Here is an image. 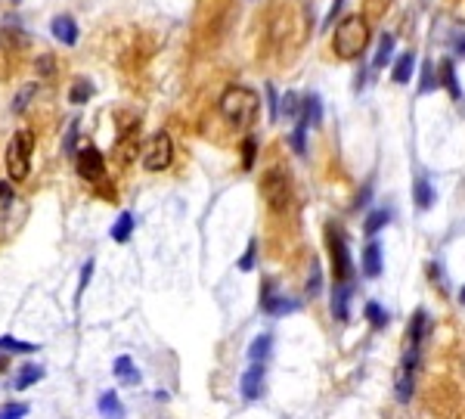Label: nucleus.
I'll list each match as a JSON object with an SVG mask.
<instances>
[{
  "mask_svg": "<svg viewBox=\"0 0 465 419\" xmlns=\"http://www.w3.org/2000/svg\"><path fill=\"white\" fill-rule=\"evenodd\" d=\"M31 152H35V134L31 131H16L6 143V174L10 181H25L31 171Z\"/></svg>",
  "mask_w": 465,
  "mask_h": 419,
  "instance_id": "nucleus-3",
  "label": "nucleus"
},
{
  "mask_svg": "<svg viewBox=\"0 0 465 419\" xmlns=\"http://www.w3.org/2000/svg\"><path fill=\"white\" fill-rule=\"evenodd\" d=\"M413 199H416V208L428 211L431 205H434V186L425 181V177H416V183H413Z\"/></svg>",
  "mask_w": 465,
  "mask_h": 419,
  "instance_id": "nucleus-19",
  "label": "nucleus"
},
{
  "mask_svg": "<svg viewBox=\"0 0 465 419\" xmlns=\"http://www.w3.org/2000/svg\"><path fill=\"white\" fill-rule=\"evenodd\" d=\"M137 143H140V137H137V128L124 131V134L118 137V146H115V152H118V158H121L124 165H128V162H134V158H137Z\"/></svg>",
  "mask_w": 465,
  "mask_h": 419,
  "instance_id": "nucleus-17",
  "label": "nucleus"
},
{
  "mask_svg": "<svg viewBox=\"0 0 465 419\" xmlns=\"http://www.w3.org/2000/svg\"><path fill=\"white\" fill-rule=\"evenodd\" d=\"M270 345H273V336H257L255 342H251V348H248V357H251V363H264V357L270 354Z\"/></svg>",
  "mask_w": 465,
  "mask_h": 419,
  "instance_id": "nucleus-27",
  "label": "nucleus"
},
{
  "mask_svg": "<svg viewBox=\"0 0 465 419\" xmlns=\"http://www.w3.org/2000/svg\"><path fill=\"white\" fill-rule=\"evenodd\" d=\"M0 351H3V354H35L37 345L22 342V338H12V336H0Z\"/></svg>",
  "mask_w": 465,
  "mask_h": 419,
  "instance_id": "nucleus-23",
  "label": "nucleus"
},
{
  "mask_svg": "<svg viewBox=\"0 0 465 419\" xmlns=\"http://www.w3.org/2000/svg\"><path fill=\"white\" fill-rule=\"evenodd\" d=\"M363 274H366L369 279H375L378 274H382V245H378L375 239L363 249Z\"/></svg>",
  "mask_w": 465,
  "mask_h": 419,
  "instance_id": "nucleus-16",
  "label": "nucleus"
},
{
  "mask_svg": "<svg viewBox=\"0 0 465 419\" xmlns=\"http://www.w3.org/2000/svg\"><path fill=\"white\" fill-rule=\"evenodd\" d=\"M37 90V84H28V88H22V93L16 97V103H12V112H22L25 106H28V99H31V93Z\"/></svg>",
  "mask_w": 465,
  "mask_h": 419,
  "instance_id": "nucleus-37",
  "label": "nucleus"
},
{
  "mask_svg": "<svg viewBox=\"0 0 465 419\" xmlns=\"http://www.w3.org/2000/svg\"><path fill=\"white\" fill-rule=\"evenodd\" d=\"M50 31H53V38H56L59 44H65V47L78 44V22L71 16H56L50 22Z\"/></svg>",
  "mask_w": 465,
  "mask_h": 419,
  "instance_id": "nucleus-11",
  "label": "nucleus"
},
{
  "mask_svg": "<svg viewBox=\"0 0 465 419\" xmlns=\"http://www.w3.org/2000/svg\"><path fill=\"white\" fill-rule=\"evenodd\" d=\"M413 72H416V53H413V50H407V53H400V56H397L391 78H394V84H409Z\"/></svg>",
  "mask_w": 465,
  "mask_h": 419,
  "instance_id": "nucleus-15",
  "label": "nucleus"
},
{
  "mask_svg": "<svg viewBox=\"0 0 465 419\" xmlns=\"http://www.w3.org/2000/svg\"><path fill=\"white\" fill-rule=\"evenodd\" d=\"M350 283H341V286H335V292H332V317H335V320H348L350 317Z\"/></svg>",
  "mask_w": 465,
  "mask_h": 419,
  "instance_id": "nucleus-12",
  "label": "nucleus"
},
{
  "mask_svg": "<svg viewBox=\"0 0 465 419\" xmlns=\"http://www.w3.org/2000/svg\"><path fill=\"white\" fill-rule=\"evenodd\" d=\"M301 122L307 124V128H320L323 122V103L316 93H307V97L301 99Z\"/></svg>",
  "mask_w": 465,
  "mask_h": 419,
  "instance_id": "nucleus-14",
  "label": "nucleus"
},
{
  "mask_svg": "<svg viewBox=\"0 0 465 419\" xmlns=\"http://www.w3.org/2000/svg\"><path fill=\"white\" fill-rule=\"evenodd\" d=\"M217 109H221L223 122H227L230 128L245 131V128H251V124L257 122V112H261V97H257L251 88H245V84H232V88L223 90Z\"/></svg>",
  "mask_w": 465,
  "mask_h": 419,
  "instance_id": "nucleus-1",
  "label": "nucleus"
},
{
  "mask_svg": "<svg viewBox=\"0 0 465 419\" xmlns=\"http://www.w3.org/2000/svg\"><path fill=\"white\" fill-rule=\"evenodd\" d=\"M28 416V404H6L0 407V419H25Z\"/></svg>",
  "mask_w": 465,
  "mask_h": 419,
  "instance_id": "nucleus-35",
  "label": "nucleus"
},
{
  "mask_svg": "<svg viewBox=\"0 0 465 419\" xmlns=\"http://www.w3.org/2000/svg\"><path fill=\"white\" fill-rule=\"evenodd\" d=\"M304 134H307V124H304V122H298V128L291 131V149H295L298 156H304V152H307V143H304Z\"/></svg>",
  "mask_w": 465,
  "mask_h": 419,
  "instance_id": "nucleus-33",
  "label": "nucleus"
},
{
  "mask_svg": "<svg viewBox=\"0 0 465 419\" xmlns=\"http://www.w3.org/2000/svg\"><path fill=\"white\" fill-rule=\"evenodd\" d=\"M441 84L450 90L453 99H462V88H459V81H456V72H453V63H450V59L441 63Z\"/></svg>",
  "mask_w": 465,
  "mask_h": 419,
  "instance_id": "nucleus-25",
  "label": "nucleus"
},
{
  "mask_svg": "<svg viewBox=\"0 0 465 419\" xmlns=\"http://www.w3.org/2000/svg\"><path fill=\"white\" fill-rule=\"evenodd\" d=\"M279 112H282L285 118H298L301 115V99H298V93H285L282 99H279Z\"/></svg>",
  "mask_w": 465,
  "mask_h": 419,
  "instance_id": "nucleus-30",
  "label": "nucleus"
},
{
  "mask_svg": "<svg viewBox=\"0 0 465 419\" xmlns=\"http://www.w3.org/2000/svg\"><path fill=\"white\" fill-rule=\"evenodd\" d=\"M341 6H344V0H332V10H329V16H326V28L335 22V16L341 13Z\"/></svg>",
  "mask_w": 465,
  "mask_h": 419,
  "instance_id": "nucleus-42",
  "label": "nucleus"
},
{
  "mask_svg": "<svg viewBox=\"0 0 465 419\" xmlns=\"http://www.w3.org/2000/svg\"><path fill=\"white\" fill-rule=\"evenodd\" d=\"M12 199H16V196H12V186H10V181H3V183H0V202H3V208H10V205H12Z\"/></svg>",
  "mask_w": 465,
  "mask_h": 419,
  "instance_id": "nucleus-40",
  "label": "nucleus"
},
{
  "mask_svg": "<svg viewBox=\"0 0 465 419\" xmlns=\"http://www.w3.org/2000/svg\"><path fill=\"white\" fill-rule=\"evenodd\" d=\"M75 137H78V118H75V122H69V131H65V140H62V152H65V156H78Z\"/></svg>",
  "mask_w": 465,
  "mask_h": 419,
  "instance_id": "nucleus-34",
  "label": "nucleus"
},
{
  "mask_svg": "<svg viewBox=\"0 0 465 419\" xmlns=\"http://www.w3.org/2000/svg\"><path fill=\"white\" fill-rule=\"evenodd\" d=\"M130 233H134V215H130V211H121V215H118V221L112 224L109 236L115 239V243H128Z\"/></svg>",
  "mask_w": 465,
  "mask_h": 419,
  "instance_id": "nucleus-21",
  "label": "nucleus"
},
{
  "mask_svg": "<svg viewBox=\"0 0 465 419\" xmlns=\"http://www.w3.org/2000/svg\"><path fill=\"white\" fill-rule=\"evenodd\" d=\"M267 103H270V118H279V99H276V90H273V84H267Z\"/></svg>",
  "mask_w": 465,
  "mask_h": 419,
  "instance_id": "nucleus-39",
  "label": "nucleus"
},
{
  "mask_svg": "<svg viewBox=\"0 0 465 419\" xmlns=\"http://www.w3.org/2000/svg\"><path fill=\"white\" fill-rule=\"evenodd\" d=\"M239 391H242L245 401H257L264 391V363H251L248 370L239 379Z\"/></svg>",
  "mask_w": 465,
  "mask_h": 419,
  "instance_id": "nucleus-10",
  "label": "nucleus"
},
{
  "mask_svg": "<svg viewBox=\"0 0 465 419\" xmlns=\"http://www.w3.org/2000/svg\"><path fill=\"white\" fill-rule=\"evenodd\" d=\"M37 65H41L44 75H50V72H53V59L50 56H41V63H37Z\"/></svg>",
  "mask_w": 465,
  "mask_h": 419,
  "instance_id": "nucleus-43",
  "label": "nucleus"
},
{
  "mask_svg": "<svg viewBox=\"0 0 465 419\" xmlns=\"http://www.w3.org/2000/svg\"><path fill=\"white\" fill-rule=\"evenodd\" d=\"M255 255H257V245H255V243H248V249H245L242 261H239V270H245V274H248V270L255 268Z\"/></svg>",
  "mask_w": 465,
  "mask_h": 419,
  "instance_id": "nucleus-38",
  "label": "nucleus"
},
{
  "mask_svg": "<svg viewBox=\"0 0 465 419\" xmlns=\"http://www.w3.org/2000/svg\"><path fill=\"white\" fill-rule=\"evenodd\" d=\"M391 56H394V35H391V31H384L382 41H378L375 59H372V69H384V65L391 63Z\"/></svg>",
  "mask_w": 465,
  "mask_h": 419,
  "instance_id": "nucleus-22",
  "label": "nucleus"
},
{
  "mask_svg": "<svg viewBox=\"0 0 465 419\" xmlns=\"http://www.w3.org/2000/svg\"><path fill=\"white\" fill-rule=\"evenodd\" d=\"M41 379H44V367H37V363H25V367L16 372V379H12V388H16V391H25L28 385L41 382Z\"/></svg>",
  "mask_w": 465,
  "mask_h": 419,
  "instance_id": "nucleus-18",
  "label": "nucleus"
},
{
  "mask_svg": "<svg viewBox=\"0 0 465 419\" xmlns=\"http://www.w3.org/2000/svg\"><path fill=\"white\" fill-rule=\"evenodd\" d=\"M459 302L465 304V286H462V292H459Z\"/></svg>",
  "mask_w": 465,
  "mask_h": 419,
  "instance_id": "nucleus-46",
  "label": "nucleus"
},
{
  "mask_svg": "<svg viewBox=\"0 0 465 419\" xmlns=\"http://www.w3.org/2000/svg\"><path fill=\"white\" fill-rule=\"evenodd\" d=\"M369 47V22L360 13H350L341 22L335 25V35H332V50L338 59H357L363 56V50Z\"/></svg>",
  "mask_w": 465,
  "mask_h": 419,
  "instance_id": "nucleus-2",
  "label": "nucleus"
},
{
  "mask_svg": "<svg viewBox=\"0 0 465 419\" xmlns=\"http://www.w3.org/2000/svg\"><path fill=\"white\" fill-rule=\"evenodd\" d=\"M369 192H372V186H366V190H363L360 196H357V208H363V205L369 202Z\"/></svg>",
  "mask_w": 465,
  "mask_h": 419,
  "instance_id": "nucleus-44",
  "label": "nucleus"
},
{
  "mask_svg": "<svg viewBox=\"0 0 465 419\" xmlns=\"http://www.w3.org/2000/svg\"><path fill=\"white\" fill-rule=\"evenodd\" d=\"M363 314H366V320L375 326V329H384V326H388V311H384L378 302H369L366 308H363Z\"/></svg>",
  "mask_w": 465,
  "mask_h": 419,
  "instance_id": "nucleus-29",
  "label": "nucleus"
},
{
  "mask_svg": "<svg viewBox=\"0 0 465 419\" xmlns=\"http://www.w3.org/2000/svg\"><path fill=\"white\" fill-rule=\"evenodd\" d=\"M441 84V78H437V72H434V65L431 63H425V69H422V84H418V93H431Z\"/></svg>",
  "mask_w": 465,
  "mask_h": 419,
  "instance_id": "nucleus-31",
  "label": "nucleus"
},
{
  "mask_svg": "<svg viewBox=\"0 0 465 419\" xmlns=\"http://www.w3.org/2000/svg\"><path fill=\"white\" fill-rule=\"evenodd\" d=\"M99 413H103L105 419H124V407L121 401H118L115 391H105V395H99Z\"/></svg>",
  "mask_w": 465,
  "mask_h": 419,
  "instance_id": "nucleus-20",
  "label": "nucleus"
},
{
  "mask_svg": "<svg viewBox=\"0 0 465 419\" xmlns=\"http://www.w3.org/2000/svg\"><path fill=\"white\" fill-rule=\"evenodd\" d=\"M320 286H323V277H320V264H310V277H307V295H320Z\"/></svg>",
  "mask_w": 465,
  "mask_h": 419,
  "instance_id": "nucleus-36",
  "label": "nucleus"
},
{
  "mask_svg": "<svg viewBox=\"0 0 465 419\" xmlns=\"http://www.w3.org/2000/svg\"><path fill=\"white\" fill-rule=\"evenodd\" d=\"M115 376H118V382H124V385H140V372H137L130 357H118V361H115Z\"/></svg>",
  "mask_w": 465,
  "mask_h": 419,
  "instance_id": "nucleus-24",
  "label": "nucleus"
},
{
  "mask_svg": "<svg viewBox=\"0 0 465 419\" xmlns=\"http://www.w3.org/2000/svg\"><path fill=\"white\" fill-rule=\"evenodd\" d=\"M326 245H329V258H332V277H335V286L350 283L354 279V261H350V249L344 233L329 224L326 227Z\"/></svg>",
  "mask_w": 465,
  "mask_h": 419,
  "instance_id": "nucleus-4",
  "label": "nucleus"
},
{
  "mask_svg": "<svg viewBox=\"0 0 465 419\" xmlns=\"http://www.w3.org/2000/svg\"><path fill=\"white\" fill-rule=\"evenodd\" d=\"M261 308L267 311V314L279 317V314H289V311H298V302H289L285 295H279L273 279H264V286H261Z\"/></svg>",
  "mask_w": 465,
  "mask_h": 419,
  "instance_id": "nucleus-9",
  "label": "nucleus"
},
{
  "mask_svg": "<svg viewBox=\"0 0 465 419\" xmlns=\"http://www.w3.org/2000/svg\"><path fill=\"white\" fill-rule=\"evenodd\" d=\"M174 158V143H171L168 131H155L149 143L143 146V168L146 171H164Z\"/></svg>",
  "mask_w": 465,
  "mask_h": 419,
  "instance_id": "nucleus-6",
  "label": "nucleus"
},
{
  "mask_svg": "<svg viewBox=\"0 0 465 419\" xmlns=\"http://www.w3.org/2000/svg\"><path fill=\"white\" fill-rule=\"evenodd\" d=\"M416 367H418V351H409L403 354V363L397 370V401L407 404L413 397V376H416Z\"/></svg>",
  "mask_w": 465,
  "mask_h": 419,
  "instance_id": "nucleus-8",
  "label": "nucleus"
},
{
  "mask_svg": "<svg viewBox=\"0 0 465 419\" xmlns=\"http://www.w3.org/2000/svg\"><path fill=\"white\" fill-rule=\"evenodd\" d=\"M261 196L270 211H285L291 202V183L282 168H267L261 174Z\"/></svg>",
  "mask_w": 465,
  "mask_h": 419,
  "instance_id": "nucleus-5",
  "label": "nucleus"
},
{
  "mask_svg": "<svg viewBox=\"0 0 465 419\" xmlns=\"http://www.w3.org/2000/svg\"><path fill=\"white\" fill-rule=\"evenodd\" d=\"M456 50H459L462 56H465V38H459V41H456Z\"/></svg>",
  "mask_w": 465,
  "mask_h": 419,
  "instance_id": "nucleus-45",
  "label": "nucleus"
},
{
  "mask_svg": "<svg viewBox=\"0 0 465 419\" xmlns=\"http://www.w3.org/2000/svg\"><path fill=\"white\" fill-rule=\"evenodd\" d=\"M255 156H257V140L255 137H245V143H242V168L245 171L255 168Z\"/></svg>",
  "mask_w": 465,
  "mask_h": 419,
  "instance_id": "nucleus-32",
  "label": "nucleus"
},
{
  "mask_svg": "<svg viewBox=\"0 0 465 419\" xmlns=\"http://www.w3.org/2000/svg\"><path fill=\"white\" fill-rule=\"evenodd\" d=\"M90 97H93V84L87 81V78H78V81L71 84V90H69V99L75 106H81V103H87Z\"/></svg>",
  "mask_w": 465,
  "mask_h": 419,
  "instance_id": "nucleus-28",
  "label": "nucleus"
},
{
  "mask_svg": "<svg viewBox=\"0 0 465 419\" xmlns=\"http://www.w3.org/2000/svg\"><path fill=\"white\" fill-rule=\"evenodd\" d=\"M388 221H391V211H388V208H375V211H369L366 224H363V233H366V236H375V233L382 230Z\"/></svg>",
  "mask_w": 465,
  "mask_h": 419,
  "instance_id": "nucleus-26",
  "label": "nucleus"
},
{
  "mask_svg": "<svg viewBox=\"0 0 465 419\" xmlns=\"http://www.w3.org/2000/svg\"><path fill=\"white\" fill-rule=\"evenodd\" d=\"M425 336H428V314H425V311H416L413 323H409V329H407V348L418 351Z\"/></svg>",
  "mask_w": 465,
  "mask_h": 419,
  "instance_id": "nucleus-13",
  "label": "nucleus"
},
{
  "mask_svg": "<svg viewBox=\"0 0 465 419\" xmlns=\"http://www.w3.org/2000/svg\"><path fill=\"white\" fill-rule=\"evenodd\" d=\"M90 277H93V261H87V264H84V270H81V286H78V295H81V292L87 289Z\"/></svg>",
  "mask_w": 465,
  "mask_h": 419,
  "instance_id": "nucleus-41",
  "label": "nucleus"
},
{
  "mask_svg": "<svg viewBox=\"0 0 465 419\" xmlns=\"http://www.w3.org/2000/svg\"><path fill=\"white\" fill-rule=\"evenodd\" d=\"M75 165H78V174H81L87 183H99L105 177V158L96 146H84V149L75 156Z\"/></svg>",
  "mask_w": 465,
  "mask_h": 419,
  "instance_id": "nucleus-7",
  "label": "nucleus"
}]
</instances>
